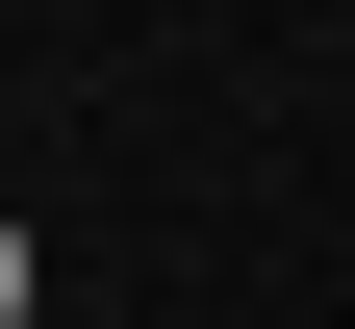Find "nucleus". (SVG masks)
Instances as JSON below:
<instances>
[{
	"instance_id": "nucleus-1",
	"label": "nucleus",
	"mask_w": 355,
	"mask_h": 329,
	"mask_svg": "<svg viewBox=\"0 0 355 329\" xmlns=\"http://www.w3.org/2000/svg\"><path fill=\"white\" fill-rule=\"evenodd\" d=\"M26 304H51V278H26V228H0V329H26Z\"/></svg>"
}]
</instances>
